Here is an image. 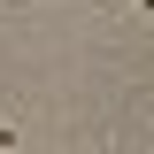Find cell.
<instances>
[{"label": "cell", "mask_w": 154, "mask_h": 154, "mask_svg": "<svg viewBox=\"0 0 154 154\" xmlns=\"http://www.w3.org/2000/svg\"><path fill=\"white\" fill-rule=\"evenodd\" d=\"M131 8H146V16H154V0H131Z\"/></svg>", "instance_id": "obj_2"}, {"label": "cell", "mask_w": 154, "mask_h": 154, "mask_svg": "<svg viewBox=\"0 0 154 154\" xmlns=\"http://www.w3.org/2000/svg\"><path fill=\"white\" fill-rule=\"evenodd\" d=\"M16 139H23V131H16V123H0V146H16Z\"/></svg>", "instance_id": "obj_1"}]
</instances>
